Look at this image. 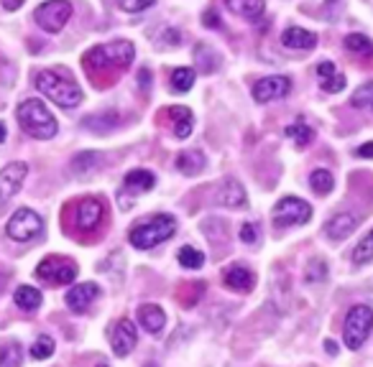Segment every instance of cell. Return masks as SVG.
I'll return each instance as SVG.
<instances>
[{"label":"cell","instance_id":"cell-1","mask_svg":"<svg viewBox=\"0 0 373 367\" xmlns=\"http://www.w3.org/2000/svg\"><path fill=\"white\" fill-rule=\"evenodd\" d=\"M135 49L131 41H113V44H103V46H92L85 54V64H88L90 74H100L105 71V79L110 77V71H123L133 62Z\"/></svg>","mask_w":373,"mask_h":367},{"label":"cell","instance_id":"cell-2","mask_svg":"<svg viewBox=\"0 0 373 367\" xmlns=\"http://www.w3.org/2000/svg\"><path fill=\"white\" fill-rule=\"evenodd\" d=\"M36 89L64 110H74L82 102V89L62 69H44L36 74Z\"/></svg>","mask_w":373,"mask_h":367},{"label":"cell","instance_id":"cell-3","mask_svg":"<svg viewBox=\"0 0 373 367\" xmlns=\"http://www.w3.org/2000/svg\"><path fill=\"white\" fill-rule=\"evenodd\" d=\"M16 117H18V126L21 130L31 135V138H39V141H49V138H54L56 135V117L49 112V108L44 105L41 100H24L18 105L16 110Z\"/></svg>","mask_w":373,"mask_h":367},{"label":"cell","instance_id":"cell-4","mask_svg":"<svg viewBox=\"0 0 373 367\" xmlns=\"http://www.w3.org/2000/svg\"><path fill=\"white\" fill-rule=\"evenodd\" d=\"M176 232V219L172 214H156L149 222H141L135 225L128 234V242L138 248V250H149V248H156L159 242L169 240L172 234Z\"/></svg>","mask_w":373,"mask_h":367},{"label":"cell","instance_id":"cell-5","mask_svg":"<svg viewBox=\"0 0 373 367\" xmlns=\"http://www.w3.org/2000/svg\"><path fill=\"white\" fill-rule=\"evenodd\" d=\"M103 217H105V204L100 199H95V196H85V199L74 202V207H72L69 230L72 232L90 234L103 225Z\"/></svg>","mask_w":373,"mask_h":367},{"label":"cell","instance_id":"cell-6","mask_svg":"<svg viewBox=\"0 0 373 367\" xmlns=\"http://www.w3.org/2000/svg\"><path fill=\"white\" fill-rule=\"evenodd\" d=\"M373 329V309L365 304L353 306L345 316V344L350 350H360Z\"/></svg>","mask_w":373,"mask_h":367},{"label":"cell","instance_id":"cell-7","mask_svg":"<svg viewBox=\"0 0 373 367\" xmlns=\"http://www.w3.org/2000/svg\"><path fill=\"white\" fill-rule=\"evenodd\" d=\"M36 278L44 281L47 286H67V283H72L77 278V266L69 258L51 255V258L41 260L39 266H36Z\"/></svg>","mask_w":373,"mask_h":367},{"label":"cell","instance_id":"cell-8","mask_svg":"<svg viewBox=\"0 0 373 367\" xmlns=\"http://www.w3.org/2000/svg\"><path fill=\"white\" fill-rule=\"evenodd\" d=\"M72 16V3L69 0H47V3H41L33 18H36V24L49 33H59L67 26Z\"/></svg>","mask_w":373,"mask_h":367},{"label":"cell","instance_id":"cell-9","mask_svg":"<svg viewBox=\"0 0 373 367\" xmlns=\"http://www.w3.org/2000/svg\"><path fill=\"white\" fill-rule=\"evenodd\" d=\"M271 217H274L276 225H304L312 217V207L299 196H284L274 207Z\"/></svg>","mask_w":373,"mask_h":367},{"label":"cell","instance_id":"cell-10","mask_svg":"<svg viewBox=\"0 0 373 367\" xmlns=\"http://www.w3.org/2000/svg\"><path fill=\"white\" fill-rule=\"evenodd\" d=\"M6 232H8L10 240H16V242L33 240V237L41 232V217L33 210L24 207V210H18L16 214L8 219V225H6Z\"/></svg>","mask_w":373,"mask_h":367},{"label":"cell","instance_id":"cell-11","mask_svg":"<svg viewBox=\"0 0 373 367\" xmlns=\"http://www.w3.org/2000/svg\"><path fill=\"white\" fill-rule=\"evenodd\" d=\"M26 173H28V166L21 164V161H13L0 171V210L21 191Z\"/></svg>","mask_w":373,"mask_h":367},{"label":"cell","instance_id":"cell-12","mask_svg":"<svg viewBox=\"0 0 373 367\" xmlns=\"http://www.w3.org/2000/svg\"><path fill=\"white\" fill-rule=\"evenodd\" d=\"M138 342V332H135L133 321L128 319H118L113 324V332H110V344H113V352L118 355V357H126L131 355Z\"/></svg>","mask_w":373,"mask_h":367},{"label":"cell","instance_id":"cell-13","mask_svg":"<svg viewBox=\"0 0 373 367\" xmlns=\"http://www.w3.org/2000/svg\"><path fill=\"white\" fill-rule=\"evenodd\" d=\"M292 89V82L286 77H266L258 79L254 85V100L256 102H271V100H281L286 97Z\"/></svg>","mask_w":373,"mask_h":367},{"label":"cell","instance_id":"cell-14","mask_svg":"<svg viewBox=\"0 0 373 367\" xmlns=\"http://www.w3.org/2000/svg\"><path fill=\"white\" fill-rule=\"evenodd\" d=\"M100 296V286L97 283H82V286H72L69 291H67V306H69L72 311H85L95 298Z\"/></svg>","mask_w":373,"mask_h":367},{"label":"cell","instance_id":"cell-15","mask_svg":"<svg viewBox=\"0 0 373 367\" xmlns=\"http://www.w3.org/2000/svg\"><path fill=\"white\" fill-rule=\"evenodd\" d=\"M222 281H225V286H231L233 291L246 293V291L254 289L256 278L248 268H243L240 263H233V266H228L225 271H222Z\"/></svg>","mask_w":373,"mask_h":367},{"label":"cell","instance_id":"cell-16","mask_svg":"<svg viewBox=\"0 0 373 367\" xmlns=\"http://www.w3.org/2000/svg\"><path fill=\"white\" fill-rule=\"evenodd\" d=\"M246 202H248L246 189H243V184H240L238 179H225V181H222V187L217 189V204L240 210V207H246Z\"/></svg>","mask_w":373,"mask_h":367},{"label":"cell","instance_id":"cell-17","mask_svg":"<svg viewBox=\"0 0 373 367\" xmlns=\"http://www.w3.org/2000/svg\"><path fill=\"white\" fill-rule=\"evenodd\" d=\"M281 44H284L286 49L307 51V49H315V44H317V36H315L312 31H304V28H299V26H292V28H286V31L281 33Z\"/></svg>","mask_w":373,"mask_h":367},{"label":"cell","instance_id":"cell-18","mask_svg":"<svg viewBox=\"0 0 373 367\" xmlns=\"http://www.w3.org/2000/svg\"><path fill=\"white\" fill-rule=\"evenodd\" d=\"M138 321H141V327L149 332V334H159L164 324H167V314L164 309L156 304H146L138 309Z\"/></svg>","mask_w":373,"mask_h":367},{"label":"cell","instance_id":"cell-19","mask_svg":"<svg viewBox=\"0 0 373 367\" xmlns=\"http://www.w3.org/2000/svg\"><path fill=\"white\" fill-rule=\"evenodd\" d=\"M100 169H103V156L100 153L88 151V153H77V156L72 158V173L80 176V179H90Z\"/></svg>","mask_w":373,"mask_h":367},{"label":"cell","instance_id":"cell-20","mask_svg":"<svg viewBox=\"0 0 373 367\" xmlns=\"http://www.w3.org/2000/svg\"><path fill=\"white\" fill-rule=\"evenodd\" d=\"M231 13L246 18V21H258L266 10V0H225Z\"/></svg>","mask_w":373,"mask_h":367},{"label":"cell","instance_id":"cell-21","mask_svg":"<svg viewBox=\"0 0 373 367\" xmlns=\"http://www.w3.org/2000/svg\"><path fill=\"white\" fill-rule=\"evenodd\" d=\"M154 184H156V176L146 169H135V171L126 173L123 179V187H126L128 194H143V191H151Z\"/></svg>","mask_w":373,"mask_h":367},{"label":"cell","instance_id":"cell-22","mask_svg":"<svg viewBox=\"0 0 373 367\" xmlns=\"http://www.w3.org/2000/svg\"><path fill=\"white\" fill-rule=\"evenodd\" d=\"M356 225H358V219L353 217V214H335L330 222H327V237L330 240H345L353 230H356Z\"/></svg>","mask_w":373,"mask_h":367},{"label":"cell","instance_id":"cell-23","mask_svg":"<svg viewBox=\"0 0 373 367\" xmlns=\"http://www.w3.org/2000/svg\"><path fill=\"white\" fill-rule=\"evenodd\" d=\"M194 62H197V69L202 74H213L220 67V54L213 46H207V44H197V49H194Z\"/></svg>","mask_w":373,"mask_h":367},{"label":"cell","instance_id":"cell-24","mask_svg":"<svg viewBox=\"0 0 373 367\" xmlns=\"http://www.w3.org/2000/svg\"><path fill=\"white\" fill-rule=\"evenodd\" d=\"M205 156L199 151H184L176 156V169L184 173V176H197L202 169H205Z\"/></svg>","mask_w":373,"mask_h":367},{"label":"cell","instance_id":"cell-25","mask_svg":"<svg viewBox=\"0 0 373 367\" xmlns=\"http://www.w3.org/2000/svg\"><path fill=\"white\" fill-rule=\"evenodd\" d=\"M13 301H16L18 309L31 314L41 306V291L33 289V286H18L16 293H13Z\"/></svg>","mask_w":373,"mask_h":367},{"label":"cell","instance_id":"cell-26","mask_svg":"<svg viewBox=\"0 0 373 367\" xmlns=\"http://www.w3.org/2000/svg\"><path fill=\"white\" fill-rule=\"evenodd\" d=\"M169 117H174V135L179 138V141H184V138H190L192 133V112L187 108H169L167 110Z\"/></svg>","mask_w":373,"mask_h":367},{"label":"cell","instance_id":"cell-27","mask_svg":"<svg viewBox=\"0 0 373 367\" xmlns=\"http://www.w3.org/2000/svg\"><path fill=\"white\" fill-rule=\"evenodd\" d=\"M202 293H205V283L194 281V283H184L182 289L176 291V298H179V304L184 309H190V306H194L202 298Z\"/></svg>","mask_w":373,"mask_h":367},{"label":"cell","instance_id":"cell-28","mask_svg":"<svg viewBox=\"0 0 373 367\" xmlns=\"http://www.w3.org/2000/svg\"><path fill=\"white\" fill-rule=\"evenodd\" d=\"M350 260H353L356 266L371 263V260H373V230H371L368 234H365L363 240L358 242L356 248H353V255H350Z\"/></svg>","mask_w":373,"mask_h":367},{"label":"cell","instance_id":"cell-29","mask_svg":"<svg viewBox=\"0 0 373 367\" xmlns=\"http://www.w3.org/2000/svg\"><path fill=\"white\" fill-rule=\"evenodd\" d=\"M284 135H286V138H292V141L297 143L299 148H302V146H307V143L315 138V130H312L307 123H294V126L284 128Z\"/></svg>","mask_w":373,"mask_h":367},{"label":"cell","instance_id":"cell-30","mask_svg":"<svg viewBox=\"0 0 373 367\" xmlns=\"http://www.w3.org/2000/svg\"><path fill=\"white\" fill-rule=\"evenodd\" d=\"M176 260H179V266L192 268V271H197V268L205 266V255H202L197 248H192V245H184L182 250L176 253Z\"/></svg>","mask_w":373,"mask_h":367},{"label":"cell","instance_id":"cell-31","mask_svg":"<svg viewBox=\"0 0 373 367\" xmlns=\"http://www.w3.org/2000/svg\"><path fill=\"white\" fill-rule=\"evenodd\" d=\"M194 85V69L190 67H179V69L172 71V89L174 92H187Z\"/></svg>","mask_w":373,"mask_h":367},{"label":"cell","instance_id":"cell-32","mask_svg":"<svg viewBox=\"0 0 373 367\" xmlns=\"http://www.w3.org/2000/svg\"><path fill=\"white\" fill-rule=\"evenodd\" d=\"M21 359H24V350L18 342H10L0 350V367H21Z\"/></svg>","mask_w":373,"mask_h":367},{"label":"cell","instance_id":"cell-33","mask_svg":"<svg viewBox=\"0 0 373 367\" xmlns=\"http://www.w3.org/2000/svg\"><path fill=\"white\" fill-rule=\"evenodd\" d=\"M345 49L348 51H356V54H373V41L363 33H350L345 39Z\"/></svg>","mask_w":373,"mask_h":367},{"label":"cell","instance_id":"cell-34","mask_svg":"<svg viewBox=\"0 0 373 367\" xmlns=\"http://www.w3.org/2000/svg\"><path fill=\"white\" fill-rule=\"evenodd\" d=\"M51 355H54V339H51L49 334H41L31 347V357L33 359H49Z\"/></svg>","mask_w":373,"mask_h":367},{"label":"cell","instance_id":"cell-35","mask_svg":"<svg viewBox=\"0 0 373 367\" xmlns=\"http://www.w3.org/2000/svg\"><path fill=\"white\" fill-rule=\"evenodd\" d=\"M310 184H312V189H315L320 196L330 194V189H333V173L325 171V169H320V171H315L310 176Z\"/></svg>","mask_w":373,"mask_h":367},{"label":"cell","instance_id":"cell-36","mask_svg":"<svg viewBox=\"0 0 373 367\" xmlns=\"http://www.w3.org/2000/svg\"><path fill=\"white\" fill-rule=\"evenodd\" d=\"M307 281L310 283H320V281H325V275H327V263L322 258H315L310 263V266H307Z\"/></svg>","mask_w":373,"mask_h":367},{"label":"cell","instance_id":"cell-37","mask_svg":"<svg viewBox=\"0 0 373 367\" xmlns=\"http://www.w3.org/2000/svg\"><path fill=\"white\" fill-rule=\"evenodd\" d=\"M371 100H373V79H371V82H365L360 89H356V92H353V97H350V105H353V108H363L365 102H371Z\"/></svg>","mask_w":373,"mask_h":367},{"label":"cell","instance_id":"cell-38","mask_svg":"<svg viewBox=\"0 0 373 367\" xmlns=\"http://www.w3.org/2000/svg\"><path fill=\"white\" fill-rule=\"evenodd\" d=\"M322 89L330 94H338L345 89V74H340V71H335V74H330V77L322 79Z\"/></svg>","mask_w":373,"mask_h":367},{"label":"cell","instance_id":"cell-39","mask_svg":"<svg viewBox=\"0 0 373 367\" xmlns=\"http://www.w3.org/2000/svg\"><path fill=\"white\" fill-rule=\"evenodd\" d=\"M156 0H118V6L128 13H138L143 8H151Z\"/></svg>","mask_w":373,"mask_h":367},{"label":"cell","instance_id":"cell-40","mask_svg":"<svg viewBox=\"0 0 373 367\" xmlns=\"http://www.w3.org/2000/svg\"><path fill=\"white\" fill-rule=\"evenodd\" d=\"M240 240L246 242V245H256L258 242V227L246 222V225L240 227Z\"/></svg>","mask_w":373,"mask_h":367},{"label":"cell","instance_id":"cell-41","mask_svg":"<svg viewBox=\"0 0 373 367\" xmlns=\"http://www.w3.org/2000/svg\"><path fill=\"white\" fill-rule=\"evenodd\" d=\"M202 24L210 26V28H220V16H217L215 10H205V13H202Z\"/></svg>","mask_w":373,"mask_h":367},{"label":"cell","instance_id":"cell-42","mask_svg":"<svg viewBox=\"0 0 373 367\" xmlns=\"http://www.w3.org/2000/svg\"><path fill=\"white\" fill-rule=\"evenodd\" d=\"M335 71H338V69H335V64H333V62H322V64H320V67H317L320 79L330 77V74H335Z\"/></svg>","mask_w":373,"mask_h":367},{"label":"cell","instance_id":"cell-43","mask_svg":"<svg viewBox=\"0 0 373 367\" xmlns=\"http://www.w3.org/2000/svg\"><path fill=\"white\" fill-rule=\"evenodd\" d=\"M21 6H24V0H3V8L10 10V13H13V10H18Z\"/></svg>","mask_w":373,"mask_h":367},{"label":"cell","instance_id":"cell-44","mask_svg":"<svg viewBox=\"0 0 373 367\" xmlns=\"http://www.w3.org/2000/svg\"><path fill=\"white\" fill-rule=\"evenodd\" d=\"M149 82H151V71H149V69H141V71H138V85H141V87H149Z\"/></svg>","mask_w":373,"mask_h":367},{"label":"cell","instance_id":"cell-45","mask_svg":"<svg viewBox=\"0 0 373 367\" xmlns=\"http://www.w3.org/2000/svg\"><path fill=\"white\" fill-rule=\"evenodd\" d=\"M358 156L373 158V143H365V146H360V148H358Z\"/></svg>","mask_w":373,"mask_h":367},{"label":"cell","instance_id":"cell-46","mask_svg":"<svg viewBox=\"0 0 373 367\" xmlns=\"http://www.w3.org/2000/svg\"><path fill=\"white\" fill-rule=\"evenodd\" d=\"M325 350L330 352V355H338V344H335V342H327V344H325Z\"/></svg>","mask_w":373,"mask_h":367},{"label":"cell","instance_id":"cell-47","mask_svg":"<svg viewBox=\"0 0 373 367\" xmlns=\"http://www.w3.org/2000/svg\"><path fill=\"white\" fill-rule=\"evenodd\" d=\"M6 141V126H3V123H0V143Z\"/></svg>","mask_w":373,"mask_h":367},{"label":"cell","instance_id":"cell-48","mask_svg":"<svg viewBox=\"0 0 373 367\" xmlns=\"http://www.w3.org/2000/svg\"><path fill=\"white\" fill-rule=\"evenodd\" d=\"M97 367H108V365H97Z\"/></svg>","mask_w":373,"mask_h":367}]
</instances>
